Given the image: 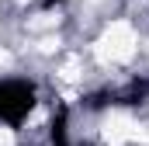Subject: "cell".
Returning a JSON list of instances; mask_svg holds the SVG:
<instances>
[{
    "label": "cell",
    "instance_id": "cell-1",
    "mask_svg": "<svg viewBox=\"0 0 149 146\" xmlns=\"http://www.w3.org/2000/svg\"><path fill=\"white\" fill-rule=\"evenodd\" d=\"M31 108H35V91H31L28 84H21V80L0 84V118H3L7 125L24 122V118L31 115Z\"/></svg>",
    "mask_w": 149,
    "mask_h": 146
}]
</instances>
